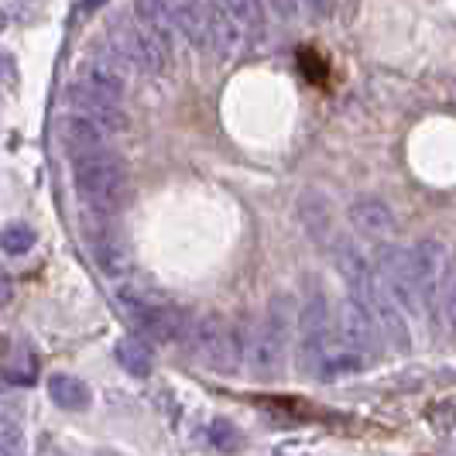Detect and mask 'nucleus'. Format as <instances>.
<instances>
[{
	"mask_svg": "<svg viewBox=\"0 0 456 456\" xmlns=\"http://www.w3.org/2000/svg\"><path fill=\"white\" fill-rule=\"evenodd\" d=\"M374 265L378 274L385 278L388 292L395 296V302L405 309V316L422 313V302H419V281H415V257H411V244H388V240H378L374 248Z\"/></svg>",
	"mask_w": 456,
	"mask_h": 456,
	"instance_id": "20e7f679",
	"label": "nucleus"
},
{
	"mask_svg": "<svg viewBox=\"0 0 456 456\" xmlns=\"http://www.w3.org/2000/svg\"><path fill=\"white\" fill-rule=\"evenodd\" d=\"M209 443L220 446V450H233L240 443V436H237V429L230 426L227 419H213L209 422Z\"/></svg>",
	"mask_w": 456,
	"mask_h": 456,
	"instance_id": "5701e85b",
	"label": "nucleus"
},
{
	"mask_svg": "<svg viewBox=\"0 0 456 456\" xmlns=\"http://www.w3.org/2000/svg\"><path fill=\"white\" fill-rule=\"evenodd\" d=\"M117 361L131 378H148L151 374V350L141 337H124L117 343Z\"/></svg>",
	"mask_w": 456,
	"mask_h": 456,
	"instance_id": "6ab92c4d",
	"label": "nucleus"
},
{
	"mask_svg": "<svg viewBox=\"0 0 456 456\" xmlns=\"http://www.w3.org/2000/svg\"><path fill=\"white\" fill-rule=\"evenodd\" d=\"M48 395L59 409L69 411H86L93 405V391L83 378H72V374H52L48 378Z\"/></svg>",
	"mask_w": 456,
	"mask_h": 456,
	"instance_id": "f3484780",
	"label": "nucleus"
},
{
	"mask_svg": "<svg viewBox=\"0 0 456 456\" xmlns=\"http://www.w3.org/2000/svg\"><path fill=\"white\" fill-rule=\"evenodd\" d=\"M298 333H302V346H298V367L309 378L320 381H337L346 374L361 370V357L350 350V343L340 337V330L330 320L326 298L313 296L305 302V309L298 313Z\"/></svg>",
	"mask_w": 456,
	"mask_h": 456,
	"instance_id": "f257e3e1",
	"label": "nucleus"
},
{
	"mask_svg": "<svg viewBox=\"0 0 456 456\" xmlns=\"http://www.w3.org/2000/svg\"><path fill=\"white\" fill-rule=\"evenodd\" d=\"M305 7L316 14V18H326L333 11V0H305Z\"/></svg>",
	"mask_w": 456,
	"mask_h": 456,
	"instance_id": "a878e982",
	"label": "nucleus"
},
{
	"mask_svg": "<svg viewBox=\"0 0 456 456\" xmlns=\"http://www.w3.org/2000/svg\"><path fill=\"white\" fill-rule=\"evenodd\" d=\"M292 322L296 309L289 296H274L265 309V320L251 333V340L244 343V354L257 374H274L289 357V343H292Z\"/></svg>",
	"mask_w": 456,
	"mask_h": 456,
	"instance_id": "7ed1b4c3",
	"label": "nucleus"
},
{
	"mask_svg": "<svg viewBox=\"0 0 456 456\" xmlns=\"http://www.w3.org/2000/svg\"><path fill=\"white\" fill-rule=\"evenodd\" d=\"M7 28V14H4V7H0V31Z\"/></svg>",
	"mask_w": 456,
	"mask_h": 456,
	"instance_id": "cd10ccee",
	"label": "nucleus"
},
{
	"mask_svg": "<svg viewBox=\"0 0 456 456\" xmlns=\"http://www.w3.org/2000/svg\"><path fill=\"white\" fill-rule=\"evenodd\" d=\"M72 179L79 200L90 206L96 216H110L120 209L127 196V172L124 161L117 159L110 148L90 151V155H76L72 159Z\"/></svg>",
	"mask_w": 456,
	"mask_h": 456,
	"instance_id": "f03ea898",
	"label": "nucleus"
},
{
	"mask_svg": "<svg viewBox=\"0 0 456 456\" xmlns=\"http://www.w3.org/2000/svg\"><path fill=\"white\" fill-rule=\"evenodd\" d=\"M227 4H230V11L237 14V21L244 24L248 35L265 24V4H261V0H227Z\"/></svg>",
	"mask_w": 456,
	"mask_h": 456,
	"instance_id": "412c9836",
	"label": "nucleus"
},
{
	"mask_svg": "<svg viewBox=\"0 0 456 456\" xmlns=\"http://www.w3.org/2000/svg\"><path fill=\"white\" fill-rule=\"evenodd\" d=\"M35 230L28 227V224H7V227L0 230V251L11 254V257H21L35 248Z\"/></svg>",
	"mask_w": 456,
	"mask_h": 456,
	"instance_id": "aec40b11",
	"label": "nucleus"
},
{
	"mask_svg": "<svg viewBox=\"0 0 456 456\" xmlns=\"http://www.w3.org/2000/svg\"><path fill=\"white\" fill-rule=\"evenodd\" d=\"M110 48L127 66L141 69V72H161L172 62V48L161 45L141 21H127V18H117L110 24Z\"/></svg>",
	"mask_w": 456,
	"mask_h": 456,
	"instance_id": "39448f33",
	"label": "nucleus"
},
{
	"mask_svg": "<svg viewBox=\"0 0 456 456\" xmlns=\"http://www.w3.org/2000/svg\"><path fill=\"white\" fill-rule=\"evenodd\" d=\"M100 4H103V0H83V11H86V14H93Z\"/></svg>",
	"mask_w": 456,
	"mask_h": 456,
	"instance_id": "bb28decb",
	"label": "nucleus"
},
{
	"mask_svg": "<svg viewBox=\"0 0 456 456\" xmlns=\"http://www.w3.org/2000/svg\"><path fill=\"white\" fill-rule=\"evenodd\" d=\"M59 127H62L59 137H62V144H66V151L72 159H76V155H90V151L110 148V137H114L107 127H100L96 120H90V117H83V114H69Z\"/></svg>",
	"mask_w": 456,
	"mask_h": 456,
	"instance_id": "ddd939ff",
	"label": "nucleus"
},
{
	"mask_svg": "<svg viewBox=\"0 0 456 456\" xmlns=\"http://www.w3.org/2000/svg\"><path fill=\"white\" fill-rule=\"evenodd\" d=\"M337 330H340L343 340L350 343V350L361 357V364L364 367L378 364L385 337L378 330V320L370 316V309L357 296H346L340 302V309H337Z\"/></svg>",
	"mask_w": 456,
	"mask_h": 456,
	"instance_id": "423d86ee",
	"label": "nucleus"
},
{
	"mask_svg": "<svg viewBox=\"0 0 456 456\" xmlns=\"http://www.w3.org/2000/svg\"><path fill=\"white\" fill-rule=\"evenodd\" d=\"M117 305L124 309L127 322L134 326L141 337H151V340H175V337H183V320L172 309L155 305V302L141 298L131 289H120L117 292Z\"/></svg>",
	"mask_w": 456,
	"mask_h": 456,
	"instance_id": "6e6552de",
	"label": "nucleus"
},
{
	"mask_svg": "<svg viewBox=\"0 0 456 456\" xmlns=\"http://www.w3.org/2000/svg\"><path fill=\"white\" fill-rule=\"evenodd\" d=\"M189 343H192V350H196V357L209 364L213 370H233V367L240 364V340L233 337V330H230L224 320H216V316H206V320L192 322L189 326Z\"/></svg>",
	"mask_w": 456,
	"mask_h": 456,
	"instance_id": "0eeeda50",
	"label": "nucleus"
},
{
	"mask_svg": "<svg viewBox=\"0 0 456 456\" xmlns=\"http://www.w3.org/2000/svg\"><path fill=\"white\" fill-rule=\"evenodd\" d=\"M346 216H350L354 230L370 237V240H385V237H391V233L398 230V220H395L391 206L381 203V200H374V196L354 200L350 209H346Z\"/></svg>",
	"mask_w": 456,
	"mask_h": 456,
	"instance_id": "4468645a",
	"label": "nucleus"
},
{
	"mask_svg": "<svg viewBox=\"0 0 456 456\" xmlns=\"http://www.w3.org/2000/svg\"><path fill=\"white\" fill-rule=\"evenodd\" d=\"M439 305H443V316H446V322H450V330L456 333V268H450V274H446V285H443Z\"/></svg>",
	"mask_w": 456,
	"mask_h": 456,
	"instance_id": "b1692460",
	"label": "nucleus"
},
{
	"mask_svg": "<svg viewBox=\"0 0 456 456\" xmlns=\"http://www.w3.org/2000/svg\"><path fill=\"white\" fill-rule=\"evenodd\" d=\"M168 11H172V21H175V31L189 38L196 48L209 45V35H206V18L200 0H168Z\"/></svg>",
	"mask_w": 456,
	"mask_h": 456,
	"instance_id": "a211bd4d",
	"label": "nucleus"
},
{
	"mask_svg": "<svg viewBox=\"0 0 456 456\" xmlns=\"http://www.w3.org/2000/svg\"><path fill=\"white\" fill-rule=\"evenodd\" d=\"M24 439H21V426L14 419H4L0 415V456L7 453H21Z\"/></svg>",
	"mask_w": 456,
	"mask_h": 456,
	"instance_id": "4be33fe9",
	"label": "nucleus"
},
{
	"mask_svg": "<svg viewBox=\"0 0 456 456\" xmlns=\"http://www.w3.org/2000/svg\"><path fill=\"white\" fill-rule=\"evenodd\" d=\"M79 83H86V86H93V90L107 93V96H124V90H127V62L117 55L114 48H96L90 59L83 62V69H79Z\"/></svg>",
	"mask_w": 456,
	"mask_h": 456,
	"instance_id": "f8f14e48",
	"label": "nucleus"
},
{
	"mask_svg": "<svg viewBox=\"0 0 456 456\" xmlns=\"http://www.w3.org/2000/svg\"><path fill=\"white\" fill-rule=\"evenodd\" d=\"M14 298V278L7 274V268H0V305H7Z\"/></svg>",
	"mask_w": 456,
	"mask_h": 456,
	"instance_id": "393cba45",
	"label": "nucleus"
},
{
	"mask_svg": "<svg viewBox=\"0 0 456 456\" xmlns=\"http://www.w3.org/2000/svg\"><path fill=\"white\" fill-rule=\"evenodd\" d=\"M90 254L93 261L100 265V272L107 274H124L131 268V251H127V244H124V237L117 230H107V227L93 230Z\"/></svg>",
	"mask_w": 456,
	"mask_h": 456,
	"instance_id": "2eb2a0df",
	"label": "nucleus"
},
{
	"mask_svg": "<svg viewBox=\"0 0 456 456\" xmlns=\"http://www.w3.org/2000/svg\"><path fill=\"white\" fill-rule=\"evenodd\" d=\"M134 18L155 38H159L165 48H172L175 45V21H172V11H168V0H134Z\"/></svg>",
	"mask_w": 456,
	"mask_h": 456,
	"instance_id": "dca6fc26",
	"label": "nucleus"
},
{
	"mask_svg": "<svg viewBox=\"0 0 456 456\" xmlns=\"http://www.w3.org/2000/svg\"><path fill=\"white\" fill-rule=\"evenodd\" d=\"M411 257H415V281H419L422 313L436 316L446 274H450V254H446V248H439L436 240H419V244H411Z\"/></svg>",
	"mask_w": 456,
	"mask_h": 456,
	"instance_id": "1a4fd4ad",
	"label": "nucleus"
},
{
	"mask_svg": "<svg viewBox=\"0 0 456 456\" xmlns=\"http://www.w3.org/2000/svg\"><path fill=\"white\" fill-rule=\"evenodd\" d=\"M203 7V18H206V35H209V48L216 55H237L244 42H248V31L244 24L237 21V14L230 11L227 0H200Z\"/></svg>",
	"mask_w": 456,
	"mask_h": 456,
	"instance_id": "9b49d317",
	"label": "nucleus"
},
{
	"mask_svg": "<svg viewBox=\"0 0 456 456\" xmlns=\"http://www.w3.org/2000/svg\"><path fill=\"white\" fill-rule=\"evenodd\" d=\"M66 100H69V107H72V114L90 117V120H96L100 127H107L110 134H120V131L127 127V114L120 110V100H117V96H107V93H100V90H93V86L79 83V79L66 90Z\"/></svg>",
	"mask_w": 456,
	"mask_h": 456,
	"instance_id": "9d476101",
	"label": "nucleus"
}]
</instances>
